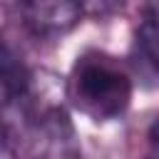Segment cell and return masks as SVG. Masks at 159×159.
Wrapping results in <instances>:
<instances>
[{
  "instance_id": "cell-1",
  "label": "cell",
  "mask_w": 159,
  "mask_h": 159,
  "mask_svg": "<svg viewBox=\"0 0 159 159\" xmlns=\"http://www.w3.org/2000/svg\"><path fill=\"white\" fill-rule=\"evenodd\" d=\"M132 75L124 62L102 52H82L65 82L70 104L92 122L119 119L132 102Z\"/></svg>"
},
{
  "instance_id": "cell-8",
  "label": "cell",
  "mask_w": 159,
  "mask_h": 159,
  "mask_svg": "<svg viewBox=\"0 0 159 159\" xmlns=\"http://www.w3.org/2000/svg\"><path fill=\"white\" fill-rule=\"evenodd\" d=\"M22 0H0V7H10V5H17Z\"/></svg>"
},
{
  "instance_id": "cell-3",
  "label": "cell",
  "mask_w": 159,
  "mask_h": 159,
  "mask_svg": "<svg viewBox=\"0 0 159 159\" xmlns=\"http://www.w3.org/2000/svg\"><path fill=\"white\" fill-rule=\"evenodd\" d=\"M30 82H32V72L25 67L15 47L0 37V112L20 102L30 89Z\"/></svg>"
},
{
  "instance_id": "cell-4",
  "label": "cell",
  "mask_w": 159,
  "mask_h": 159,
  "mask_svg": "<svg viewBox=\"0 0 159 159\" xmlns=\"http://www.w3.org/2000/svg\"><path fill=\"white\" fill-rule=\"evenodd\" d=\"M134 60L147 75L159 80V10L154 7H144L134 30Z\"/></svg>"
},
{
  "instance_id": "cell-2",
  "label": "cell",
  "mask_w": 159,
  "mask_h": 159,
  "mask_svg": "<svg viewBox=\"0 0 159 159\" xmlns=\"http://www.w3.org/2000/svg\"><path fill=\"white\" fill-rule=\"evenodd\" d=\"M20 5L25 27L42 40L67 35L84 15L80 0H22Z\"/></svg>"
},
{
  "instance_id": "cell-6",
  "label": "cell",
  "mask_w": 159,
  "mask_h": 159,
  "mask_svg": "<svg viewBox=\"0 0 159 159\" xmlns=\"http://www.w3.org/2000/svg\"><path fill=\"white\" fill-rule=\"evenodd\" d=\"M0 159H17V149H15L7 129L2 127V122H0Z\"/></svg>"
},
{
  "instance_id": "cell-5",
  "label": "cell",
  "mask_w": 159,
  "mask_h": 159,
  "mask_svg": "<svg viewBox=\"0 0 159 159\" xmlns=\"http://www.w3.org/2000/svg\"><path fill=\"white\" fill-rule=\"evenodd\" d=\"M80 2H82V12H84L87 17L102 20V17L114 15L127 0H80Z\"/></svg>"
},
{
  "instance_id": "cell-7",
  "label": "cell",
  "mask_w": 159,
  "mask_h": 159,
  "mask_svg": "<svg viewBox=\"0 0 159 159\" xmlns=\"http://www.w3.org/2000/svg\"><path fill=\"white\" fill-rule=\"evenodd\" d=\"M147 144H149V159H159V117H157V119L152 122V127H149Z\"/></svg>"
}]
</instances>
